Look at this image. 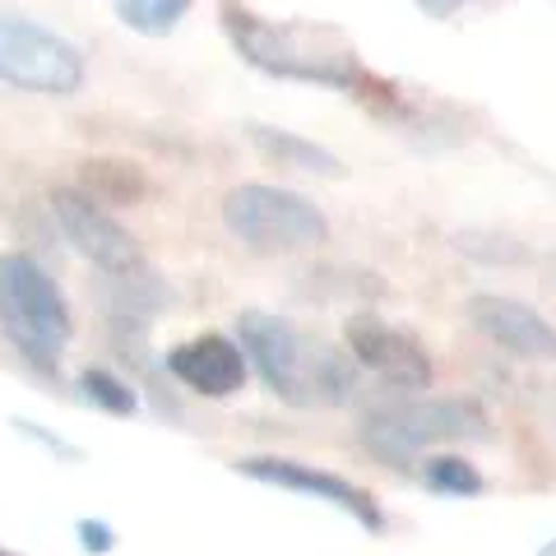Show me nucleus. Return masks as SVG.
<instances>
[{"instance_id": "20", "label": "nucleus", "mask_w": 556, "mask_h": 556, "mask_svg": "<svg viewBox=\"0 0 556 556\" xmlns=\"http://www.w3.org/2000/svg\"><path fill=\"white\" fill-rule=\"evenodd\" d=\"M552 265H556V255H552Z\"/></svg>"}, {"instance_id": "5", "label": "nucleus", "mask_w": 556, "mask_h": 556, "mask_svg": "<svg viewBox=\"0 0 556 556\" xmlns=\"http://www.w3.org/2000/svg\"><path fill=\"white\" fill-rule=\"evenodd\" d=\"M223 228H228L247 251L260 255H292L329 241V218L316 200L302 190L269 186V181H241L223 195Z\"/></svg>"}, {"instance_id": "6", "label": "nucleus", "mask_w": 556, "mask_h": 556, "mask_svg": "<svg viewBox=\"0 0 556 556\" xmlns=\"http://www.w3.org/2000/svg\"><path fill=\"white\" fill-rule=\"evenodd\" d=\"M84 51L65 33L0 5V84L14 93L70 98L84 89Z\"/></svg>"}, {"instance_id": "9", "label": "nucleus", "mask_w": 556, "mask_h": 556, "mask_svg": "<svg viewBox=\"0 0 556 556\" xmlns=\"http://www.w3.org/2000/svg\"><path fill=\"white\" fill-rule=\"evenodd\" d=\"M237 473H247L255 482H269V486H283V492H302V496L329 501L334 510L353 515L357 525H367L371 533L386 529V515H380L371 492H362L357 482H348L339 473H325V468H316V464L278 459V455H247V459H237Z\"/></svg>"}, {"instance_id": "4", "label": "nucleus", "mask_w": 556, "mask_h": 556, "mask_svg": "<svg viewBox=\"0 0 556 556\" xmlns=\"http://www.w3.org/2000/svg\"><path fill=\"white\" fill-rule=\"evenodd\" d=\"M486 413L478 399H394L362 417V445L380 464L408 468L422 450L445 441H482Z\"/></svg>"}, {"instance_id": "2", "label": "nucleus", "mask_w": 556, "mask_h": 556, "mask_svg": "<svg viewBox=\"0 0 556 556\" xmlns=\"http://www.w3.org/2000/svg\"><path fill=\"white\" fill-rule=\"evenodd\" d=\"M237 343L265 390L278 394L283 404H343L357 390V362L339 348H311L302 329L269 316V311H241L237 316Z\"/></svg>"}, {"instance_id": "7", "label": "nucleus", "mask_w": 556, "mask_h": 556, "mask_svg": "<svg viewBox=\"0 0 556 556\" xmlns=\"http://www.w3.org/2000/svg\"><path fill=\"white\" fill-rule=\"evenodd\" d=\"M51 214H56V228L65 232V241L75 247L89 265H98L108 278H126L144 269V247L130 228L102 208V200H93L89 190L79 186H61L51 190Z\"/></svg>"}, {"instance_id": "16", "label": "nucleus", "mask_w": 556, "mask_h": 556, "mask_svg": "<svg viewBox=\"0 0 556 556\" xmlns=\"http://www.w3.org/2000/svg\"><path fill=\"white\" fill-rule=\"evenodd\" d=\"M455 247L473 260H492V265H515L525 260V247L510 237H482V232H455Z\"/></svg>"}, {"instance_id": "14", "label": "nucleus", "mask_w": 556, "mask_h": 556, "mask_svg": "<svg viewBox=\"0 0 556 556\" xmlns=\"http://www.w3.org/2000/svg\"><path fill=\"white\" fill-rule=\"evenodd\" d=\"M79 399L102 408V413H112V417H130L139 408V394L108 367H84L79 371Z\"/></svg>"}, {"instance_id": "15", "label": "nucleus", "mask_w": 556, "mask_h": 556, "mask_svg": "<svg viewBox=\"0 0 556 556\" xmlns=\"http://www.w3.org/2000/svg\"><path fill=\"white\" fill-rule=\"evenodd\" d=\"M422 482L441 496H478L482 492V473L464 455H431L422 464Z\"/></svg>"}, {"instance_id": "13", "label": "nucleus", "mask_w": 556, "mask_h": 556, "mask_svg": "<svg viewBox=\"0 0 556 556\" xmlns=\"http://www.w3.org/2000/svg\"><path fill=\"white\" fill-rule=\"evenodd\" d=\"M112 5L116 20L130 33H139V38H167V33L181 28L195 0H112Z\"/></svg>"}, {"instance_id": "12", "label": "nucleus", "mask_w": 556, "mask_h": 556, "mask_svg": "<svg viewBox=\"0 0 556 556\" xmlns=\"http://www.w3.org/2000/svg\"><path fill=\"white\" fill-rule=\"evenodd\" d=\"M247 135H251V144L265 153L269 163H278V167H292V172H311V177H343V159L334 149H325V144H316V139H306V135H298V130H283V126H265V121H251L247 126Z\"/></svg>"}, {"instance_id": "11", "label": "nucleus", "mask_w": 556, "mask_h": 556, "mask_svg": "<svg viewBox=\"0 0 556 556\" xmlns=\"http://www.w3.org/2000/svg\"><path fill=\"white\" fill-rule=\"evenodd\" d=\"M167 371L177 376L190 394L232 399L241 386H247L251 362L241 353V343L228 334H195L167 353Z\"/></svg>"}, {"instance_id": "3", "label": "nucleus", "mask_w": 556, "mask_h": 556, "mask_svg": "<svg viewBox=\"0 0 556 556\" xmlns=\"http://www.w3.org/2000/svg\"><path fill=\"white\" fill-rule=\"evenodd\" d=\"M0 329L33 371H61L65 343L75 334V316H70L65 292L47 274V265H38L24 251L0 255Z\"/></svg>"}, {"instance_id": "1", "label": "nucleus", "mask_w": 556, "mask_h": 556, "mask_svg": "<svg viewBox=\"0 0 556 556\" xmlns=\"http://www.w3.org/2000/svg\"><path fill=\"white\" fill-rule=\"evenodd\" d=\"M223 33L237 47V56L255 65L260 75L320 84V89H334V93L367 89L357 47L339 28L306 24V20H265V14L247 10L241 0H223Z\"/></svg>"}, {"instance_id": "10", "label": "nucleus", "mask_w": 556, "mask_h": 556, "mask_svg": "<svg viewBox=\"0 0 556 556\" xmlns=\"http://www.w3.org/2000/svg\"><path fill=\"white\" fill-rule=\"evenodd\" d=\"M464 316L482 339H492L501 353H510L519 362H552L556 357V325L529 302L506 298V292H473Z\"/></svg>"}, {"instance_id": "8", "label": "nucleus", "mask_w": 556, "mask_h": 556, "mask_svg": "<svg viewBox=\"0 0 556 556\" xmlns=\"http://www.w3.org/2000/svg\"><path fill=\"white\" fill-rule=\"evenodd\" d=\"M343 343H348V357H353L362 371H371L376 380H386L394 390L413 394V390L431 386V357H427L422 339L371 316V311H362V316L343 325Z\"/></svg>"}, {"instance_id": "17", "label": "nucleus", "mask_w": 556, "mask_h": 556, "mask_svg": "<svg viewBox=\"0 0 556 556\" xmlns=\"http://www.w3.org/2000/svg\"><path fill=\"white\" fill-rule=\"evenodd\" d=\"M79 547H84V552H93V556L112 552V547H116L112 525H102V519H79Z\"/></svg>"}, {"instance_id": "19", "label": "nucleus", "mask_w": 556, "mask_h": 556, "mask_svg": "<svg viewBox=\"0 0 556 556\" xmlns=\"http://www.w3.org/2000/svg\"><path fill=\"white\" fill-rule=\"evenodd\" d=\"M413 5L422 10L427 20H450V14H459V10L468 5V0H413Z\"/></svg>"}, {"instance_id": "18", "label": "nucleus", "mask_w": 556, "mask_h": 556, "mask_svg": "<svg viewBox=\"0 0 556 556\" xmlns=\"http://www.w3.org/2000/svg\"><path fill=\"white\" fill-rule=\"evenodd\" d=\"M14 427H20L24 437H38L47 450H56V455H65V459H79V450H75V445H65L61 437H47V431H38V422H14Z\"/></svg>"}]
</instances>
